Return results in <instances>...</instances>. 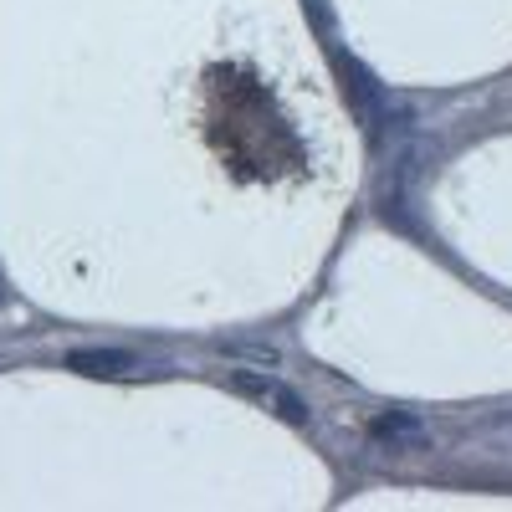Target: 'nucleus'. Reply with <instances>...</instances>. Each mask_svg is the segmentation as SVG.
<instances>
[{
	"mask_svg": "<svg viewBox=\"0 0 512 512\" xmlns=\"http://www.w3.org/2000/svg\"><path fill=\"white\" fill-rule=\"evenodd\" d=\"M67 369L88 374V379H144V374H159V364L134 354V349H72Z\"/></svg>",
	"mask_w": 512,
	"mask_h": 512,
	"instance_id": "2",
	"label": "nucleus"
},
{
	"mask_svg": "<svg viewBox=\"0 0 512 512\" xmlns=\"http://www.w3.org/2000/svg\"><path fill=\"white\" fill-rule=\"evenodd\" d=\"M226 384L236 395H246V400H256L267 415H277V420H287V425H308V400L297 395V390H287L282 379H267V374H241V369H231L226 374Z\"/></svg>",
	"mask_w": 512,
	"mask_h": 512,
	"instance_id": "1",
	"label": "nucleus"
}]
</instances>
